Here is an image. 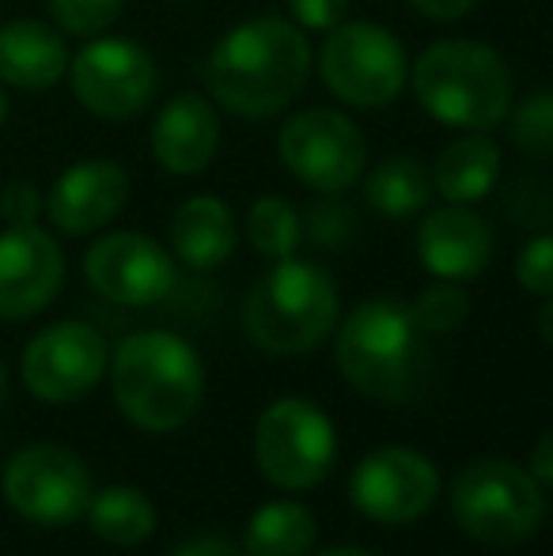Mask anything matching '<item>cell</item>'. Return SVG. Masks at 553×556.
I'll list each match as a JSON object with an SVG mask.
<instances>
[{
    "mask_svg": "<svg viewBox=\"0 0 553 556\" xmlns=\"http://www.w3.org/2000/svg\"><path fill=\"white\" fill-rule=\"evenodd\" d=\"M318 76L338 103L356 111H384L399 103L410 80V58L399 35L368 20L338 23L318 50Z\"/></svg>",
    "mask_w": 553,
    "mask_h": 556,
    "instance_id": "cell-7",
    "label": "cell"
},
{
    "mask_svg": "<svg viewBox=\"0 0 553 556\" xmlns=\"http://www.w3.org/2000/svg\"><path fill=\"white\" fill-rule=\"evenodd\" d=\"M501 178V148L489 132H463L451 140L432 167V190L448 205H474L489 198Z\"/></svg>",
    "mask_w": 553,
    "mask_h": 556,
    "instance_id": "cell-21",
    "label": "cell"
},
{
    "mask_svg": "<svg viewBox=\"0 0 553 556\" xmlns=\"http://www.w3.org/2000/svg\"><path fill=\"white\" fill-rule=\"evenodd\" d=\"M76 103L106 122H126L144 111L160 88V68L152 53L134 38H91L68 61Z\"/></svg>",
    "mask_w": 553,
    "mask_h": 556,
    "instance_id": "cell-10",
    "label": "cell"
},
{
    "mask_svg": "<svg viewBox=\"0 0 553 556\" xmlns=\"http://www.w3.org/2000/svg\"><path fill=\"white\" fill-rule=\"evenodd\" d=\"M334 425L307 397H277L254 425V462L262 477L285 492L315 489L334 469Z\"/></svg>",
    "mask_w": 553,
    "mask_h": 556,
    "instance_id": "cell-8",
    "label": "cell"
},
{
    "mask_svg": "<svg viewBox=\"0 0 553 556\" xmlns=\"http://www.w3.org/2000/svg\"><path fill=\"white\" fill-rule=\"evenodd\" d=\"M106 341L88 323L46 326L23 352V382L35 397L53 405L80 402L99 387L106 371Z\"/></svg>",
    "mask_w": 553,
    "mask_h": 556,
    "instance_id": "cell-13",
    "label": "cell"
},
{
    "mask_svg": "<svg viewBox=\"0 0 553 556\" xmlns=\"http://www.w3.org/2000/svg\"><path fill=\"white\" fill-rule=\"evenodd\" d=\"M68 46L42 20H12L0 27V84L15 91H50L68 73Z\"/></svg>",
    "mask_w": 553,
    "mask_h": 556,
    "instance_id": "cell-19",
    "label": "cell"
},
{
    "mask_svg": "<svg viewBox=\"0 0 553 556\" xmlns=\"http://www.w3.org/2000/svg\"><path fill=\"white\" fill-rule=\"evenodd\" d=\"M338 367L364 397L410 402L420 387V330L414 311L394 300H364L338 330Z\"/></svg>",
    "mask_w": 553,
    "mask_h": 556,
    "instance_id": "cell-5",
    "label": "cell"
},
{
    "mask_svg": "<svg viewBox=\"0 0 553 556\" xmlns=\"http://www.w3.org/2000/svg\"><path fill=\"white\" fill-rule=\"evenodd\" d=\"M42 208H46V201L38 198L35 186L23 182V178H15V182H8L4 190H0V216H4L8 227L35 224Z\"/></svg>",
    "mask_w": 553,
    "mask_h": 556,
    "instance_id": "cell-32",
    "label": "cell"
},
{
    "mask_svg": "<svg viewBox=\"0 0 553 556\" xmlns=\"http://www.w3.org/2000/svg\"><path fill=\"white\" fill-rule=\"evenodd\" d=\"M531 477L539 484H550L553 489V432H546L542 435L539 443H535V451H531Z\"/></svg>",
    "mask_w": 553,
    "mask_h": 556,
    "instance_id": "cell-35",
    "label": "cell"
},
{
    "mask_svg": "<svg viewBox=\"0 0 553 556\" xmlns=\"http://www.w3.org/2000/svg\"><path fill=\"white\" fill-rule=\"evenodd\" d=\"M318 522L311 507L296 500H269L247 519L243 553L247 556H307L315 549Z\"/></svg>",
    "mask_w": 553,
    "mask_h": 556,
    "instance_id": "cell-23",
    "label": "cell"
},
{
    "mask_svg": "<svg viewBox=\"0 0 553 556\" xmlns=\"http://www.w3.org/2000/svg\"><path fill=\"white\" fill-rule=\"evenodd\" d=\"M221 114L198 91H178L152 122V155L171 175H201L221 152Z\"/></svg>",
    "mask_w": 553,
    "mask_h": 556,
    "instance_id": "cell-18",
    "label": "cell"
},
{
    "mask_svg": "<svg viewBox=\"0 0 553 556\" xmlns=\"http://www.w3.org/2000/svg\"><path fill=\"white\" fill-rule=\"evenodd\" d=\"M410 88L428 117L458 132H489L512 111V68L493 46L474 38L432 42L410 65Z\"/></svg>",
    "mask_w": 553,
    "mask_h": 556,
    "instance_id": "cell-3",
    "label": "cell"
},
{
    "mask_svg": "<svg viewBox=\"0 0 553 556\" xmlns=\"http://www.w3.org/2000/svg\"><path fill=\"white\" fill-rule=\"evenodd\" d=\"M280 167L315 193H345L368 170V140L356 122L330 106L292 114L277 132Z\"/></svg>",
    "mask_w": 553,
    "mask_h": 556,
    "instance_id": "cell-9",
    "label": "cell"
},
{
    "mask_svg": "<svg viewBox=\"0 0 553 556\" xmlns=\"http://www.w3.org/2000/svg\"><path fill=\"white\" fill-rule=\"evenodd\" d=\"M129 175L114 160H80L46 193V216L65 235H91L126 208Z\"/></svg>",
    "mask_w": 553,
    "mask_h": 556,
    "instance_id": "cell-16",
    "label": "cell"
},
{
    "mask_svg": "<svg viewBox=\"0 0 553 556\" xmlns=\"http://www.w3.org/2000/svg\"><path fill=\"white\" fill-rule=\"evenodd\" d=\"M539 333H542V341L553 349V295L542 303V311H539Z\"/></svg>",
    "mask_w": 553,
    "mask_h": 556,
    "instance_id": "cell-36",
    "label": "cell"
},
{
    "mask_svg": "<svg viewBox=\"0 0 553 556\" xmlns=\"http://www.w3.org/2000/svg\"><path fill=\"white\" fill-rule=\"evenodd\" d=\"M111 387L122 417L144 432H178L205 397V367L190 341L167 330H140L118 344Z\"/></svg>",
    "mask_w": 553,
    "mask_h": 556,
    "instance_id": "cell-2",
    "label": "cell"
},
{
    "mask_svg": "<svg viewBox=\"0 0 553 556\" xmlns=\"http://www.w3.org/2000/svg\"><path fill=\"white\" fill-rule=\"evenodd\" d=\"M4 394H8V371H4V359H0V405H4Z\"/></svg>",
    "mask_w": 553,
    "mask_h": 556,
    "instance_id": "cell-38",
    "label": "cell"
},
{
    "mask_svg": "<svg viewBox=\"0 0 553 556\" xmlns=\"http://www.w3.org/2000/svg\"><path fill=\"white\" fill-rule=\"evenodd\" d=\"M65 280V254L38 224L0 231V318L20 323L53 303Z\"/></svg>",
    "mask_w": 553,
    "mask_h": 556,
    "instance_id": "cell-15",
    "label": "cell"
},
{
    "mask_svg": "<svg viewBox=\"0 0 553 556\" xmlns=\"http://www.w3.org/2000/svg\"><path fill=\"white\" fill-rule=\"evenodd\" d=\"M440 496V473L414 446H379L356 462L349 477V500L372 522L402 527L432 511Z\"/></svg>",
    "mask_w": 553,
    "mask_h": 556,
    "instance_id": "cell-12",
    "label": "cell"
},
{
    "mask_svg": "<svg viewBox=\"0 0 553 556\" xmlns=\"http://www.w3.org/2000/svg\"><path fill=\"white\" fill-rule=\"evenodd\" d=\"M516 280H519L524 292L550 300L553 295V235H535V239L519 250L516 254Z\"/></svg>",
    "mask_w": 553,
    "mask_h": 556,
    "instance_id": "cell-30",
    "label": "cell"
},
{
    "mask_svg": "<svg viewBox=\"0 0 553 556\" xmlns=\"http://www.w3.org/2000/svg\"><path fill=\"white\" fill-rule=\"evenodd\" d=\"M84 277L103 300L122 307H152L175 288V257L140 231H114L91 242L84 254Z\"/></svg>",
    "mask_w": 553,
    "mask_h": 556,
    "instance_id": "cell-14",
    "label": "cell"
},
{
    "mask_svg": "<svg viewBox=\"0 0 553 556\" xmlns=\"http://www.w3.org/2000/svg\"><path fill=\"white\" fill-rule=\"evenodd\" d=\"M4 496L15 515L38 527H65L88 515L91 473L73 451L58 443H35L4 469Z\"/></svg>",
    "mask_w": 553,
    "mask_h": 556,
    "instance_id": "cell-11",
    "label": "cell"
},
{
    "mask_svg": "<svg viewBox=\"0 0 553 556\" xmlns=\"http://www.w3.org/2000/svg\"><path fill=\"white\" fill-rule=\"evenodd\" d=\"M508 137L531 160H553V88H539L512 103Z\"/></svg>",
    "mask_w": 553,
    "mask_h": 556,
    "instance_id": "cell-26",
    "label": "cell"
},
{
    "mask_svg": "<svg viewBox=\"0 0 553 556\" xmlns=\"http://www.w3.org/2000/svg\"><path fill=\"white\" fill-rule=\"evenodd\" d=\"M171 250L183 265L190 269H216L231 257L239 242L236 213L224 198L216 193H198V198H186L183 205L171 213L167 224Z\"/></svg>",
    "mask_w": 553,
    "mask_h": 556,
    "instance_id": "cell-20",
    "label": "cell"
},
{
    "mask_svg": "<svg viewBox=\"0 0 553 556\" xmlns=\"http://www.w3.org/2000/svg\"><path fill=\"white\" fill-rule=\"evenodd\" d=\"M91 534L103 538L111 545H140L152 538L155 530V507L134 484H111V489L96 492L88 504Z\"/></svg>",
    "mask_w": 553,
    "mask_h": 556,
    "instance_id": "cell-24",
    "label": "cell"
},
{
    "mask_svg": "<svg viewBox=\"0 0 553 556\" xmlns=\"http://www.w3.org/2000/svg\"><path fill=\"white\" fill-rule=\"evenodd\" d=\"M8 122V96H4V88H0V125Z\"/></svg>",
    "mask_w": 553,
    "mask_h": 556,
    "instance_id": "cell-39",
    "label": "cell"
},
{
    "mask_svg": "<svg viewBox=\"0 0 553 556\" xmlns=\"http://www.w3.org/2000/svg\"><path fill=\"white\" fill-rule=\"evenodd\" d=\"M58 30L76 38H99L118 23L126 0H46Z\"/></svg>",
    "mask_w": 553,
    "mask_h": 556,
    "instance_id": "cell-28",
    "label": "cell"
},
{
    "mask_svg": "<svg viewBox=\"0 0 553 556\" xmlns=\"http://www.w3.org/2000/svg\"><path fill=\"white\" fill-rule=\"evenodd\" d=\"M338 285L315 262L280 257L247 292L243 330L269 356H303L338 326Z\"/></svg>",
    "mask_w": 553,
    "mask_h": 556,
    "instance_id": "cell-4",
    "label": "cell"
},
{
    "mask_svg": "<svg viewBox=\"0 0 553 556\" xmlns=\"http://www.w3.org/2000/svg\"><path fill=\"white\" fill-rule=\"evenodd\" d=\"M451 515L481 545H519L546 519V496L531 469L504 458H478L451 484Z\"/></svg>",
    "mask_w": 553,
    "mask_h": 556,
    "instance_id": "cell-6",
    "label": "cell"
},
{
    "mask_svg": "<svg viewBox=\"0 0 553 556\" xmlns=\"http://www.w3.org/2000/svg\"><path fill=\"white\" fill-rule=\"evenodd\" d=\"M201 76L213 103L228 114L274 117L311 80L307 30L285 15H251L209 50Z\"/></svg>",
    "mask_w": 553,
    "mask_h": 556,
    "instance_id": "cell-1",
    "label": "cell"
},
{
    "mask_svg": "<svg viewBox=\"0 0 553 556\" xmlns=\"http://www.w3.org/2000/svg\"><path fill=\"white\" fill-rule=\"evenodd\" d=\"M414 323L420 333H455L470 318V295L458 280H432L414 300Z\"/></svg>",
    "mask_w": 553,
    "mask_h": 556,
    "instance_id": "cell-27",
    "label": "cell"
},
{
    "mask_svg": "<svg viewBox=\"0 0 553 556\" xmlns=\"http://www.w3.org/2000/svg\"><path fill=\"white\" fill-rule=\"evenodd\" d=\"M364 201L376 208L384 220H410L420 216L432 201V170L417 163L414 155H391V160L376 163L364 170Z\"/></svg>",
    "mask_w": 553,
    "mask_h": 556,
    "instance_id": "cell-22",
    "label": "cell"
},
{
    "mask_svg": "<svg viewBox=\"0 0 553 556\" xmlns=\"http://www.w3.org/2000/svg\"><path fill=\"white\" fill-rule=\"evenodd\" d=\"M318 198L323 201H315L303 213V239L318 242L326 250H341L356 231L353 213H349V205H341L338 193H318Z\"/></svg>",
    "mask_w": 553,
    "mask_h": 556,
    "instance_id": "cell-29",
    "label": "cell"
},
{
    "mask_svg": "<svg viewBox=\"0 0 553 556\" xmlns=\"http://www.w3.org/2000/svg\"><path fill=\"white\" fill-rule=\"evenodd\" d=\"M417 257L436 280H474L493 262V231L470 205H443L417 227Z\"/></svg>",
    "mask_w": 553,
    "mask_h": 556,
    "instance_id": "cell-17",
    "label": "cell"
},
{
    "mask_svg": "<svg viewBox=\"0 0 553 556\" xmlns=\"http://www.w3.org/2000/svg\"><path fill=\"white\" fill-rule=\"evenodd\" d=\"M247 242L259 250L269 262H280V257H292L296 247L303 242V216L292 201L277 198V193H266L259 198L251 208H247Z\"/></svg>",
    "mask_w": 553,
    "mask_h": 556,
    "instance_id": "cell-25",
    "label": "cell"
},
{
    "mask_svg": "<svg viewBox=\"0 0 553 556\" xmlns=\"http://www.w3.org/2000/svg\"><path fill=\"white\" fill-rule=\"evenodd\" d=\"M288 12H292V23L300 30H334L338 23H345L349 15V0H285Z\"/></svg>",
    "mask_w": 553,
    "mask_h": 556,
    "instance_id": "cell-31",
    "label": "cell"
},
{
    "mask_svg": "<svg viewBox=\"0 0 553 556\" xmlns=\"http://www.w3.org/2000/svg\"><path fill=\"white\" fill-rule=\"evenodd\" d=\"M171 556H247V553L221 534H201V538H190L186 545H178Z\"/></svg>",
    "mask_w": 553,
    "mask_h": 556,
    "instance_id": "cell-34",
    "label": "cell"
},
{
    "mask_svg": "<svg viewBox=\"0 0 553 556\" xmlns=\"http://www.w3.org/2000/svg\"><path fill=\"white\" fill-rule=\"evenodd\" d=\"M410 8L432 23H458L478 8V0H410Z\"/></svg>",
    "mask_w": 553,
    "mask_h": 556,
    "instance_id": "cell-33",
    "label": "cell"
},
{
    "mask_svg": "<svg viewBox=\"0 0 553 556\" xmlns=\"http://www.w3.org/2000/svg\"><path fill=\"white\" fill-rule=\"evenodd\" d=\"M318 556H376V553L356 549V545H338V549H326V553H318Z\"/></svg>",
    "mask_w": 553,
    "mask_h": 556,
    "instance_id": "cell-37",
    "label": "cell"
}]
</instances>
